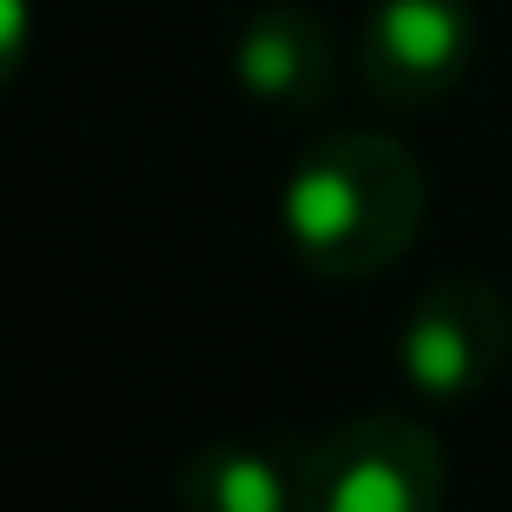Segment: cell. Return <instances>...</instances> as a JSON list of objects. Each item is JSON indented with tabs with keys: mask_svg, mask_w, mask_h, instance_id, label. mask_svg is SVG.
<instances>
[{
	"mask_svg": "<svg viewBox=\"0 0 512 512\" xmlns=\"http://www.w3.org/2000/svg\"><path fill=\"white\" fill-rule=\"evenodd\" d=\"M428 214V175L383 130H338L286 175L279 221L305 273L376 279L415 247Z\"/></svg>",
	"mask_w": 512,
	"mask_h": 512,
	"instance_id": "6da1fadb",
	"label": "cell"
},
{
	"mask_svg": "<svg viewBox=\"0 0 512 512\" xmlns=\"http://www.w3.org/2000/svg\"><path fill=\"white\" fill-rule=\"evenodd\" d=\"M474 65V7L467 0H370L357 33L363 91L389 111L448 98Z\"/></svg>",
	"mask_w": 512,
	"mask_h": 512,
	"instance_id": "277c9868",
	"label": "cell"
},
{
	"mask_svg": "<svg viewBox=\"0 0 512 512\" xmlns=\"http://www.w3.org/2000/svg\"><path fill=\"white\" fill-rule=\"evenodd\" d=\"M506 350H512V312H506L500 286H487V279H441L402 318L396 370L422 402L461 409L506 370Z\"/></svg>",
	"mask_w": 512,
	"mask_h": 512,
	"instance_id": "3957f363",
	"label": "cell"
},
{
	"mask_svg": "<svg viewBox=\"0 0 512 512\" xmlns=\"http://www.w3.org/2000/svg\"><path fill=\"white\" fill-rule=\"evenodd\" d=\"M182 512H299V461L247 441H208L175 474Z\"/></svg>",
	"mask_w": 512,
	"mask_h": 512,
	"instance_id": "8992f818",
	"label": "cell"
},
{
	"mask_svg": "<svg viewBox=\"0 0 512 512\" xmlns=\"http://www.w3.org/2000/svg\"><path fill=\"white\" fill-rule=\"evenodd\" d=\"M448 454L402 409L350 415L299 454V512H441Z\"/></svg>",
	"mask_w": 512,
	"mask_h": 512,
	"instance_id": "7a4b0ae2",
	"label": "cell"
},
{
	"mask_svg": "<svg viewBox=\"0 0 512 512\" xmlns=\"http://www.w3.org/2000/svg\"><path fill=\"white\" fill-rule=\"evenodd\" d=\"M234 78L266 111H318L331 98V78H338L331 26L292 0L260 7L234 39Z\"/></svg>",
	"mask_w": 512,
	"mask_h": 512,
	"instance_id": "5b68a950",
	"label": "cell"
}]
</instances>
